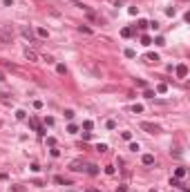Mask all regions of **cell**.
<instances>
[{
  "label": "cell",
  "instance_id": "obj_1",
  "mask_svg": "<svg viewBox=\"0 0 190 192\" xmlns=\"http://www.w3.org/2000/svg\"><path fill=\"white\" fill-rule=\"evenodd\" d=\"M14 38V31H11V27H0V45H9Z\"/></svg>",
  "mask_w": 190,
  "mask_h": 192
},
{
  "label": "cell",
  "instance_id": "obj_2",
  "mask_svg": "<svg viewBox=\"0 0 190 192\" xmlns=\"http://www.w3.org/2000/svg\"><path fill=\"white\" fill-rule=\"evenodd\" d=\"M139 127H141V130H146L148 134H157V132H159V125H154V123H146V121H143Z\"/></svg>",
  "mask_w": 190,
  "mask_h": 192
},
{
  "label": "cell",
  "instance_id": "obj_3",
  "mask_svg": "<svg viewBox=\"0 0 190 192\" xmlns=\"http://www.w3.org/2000/svg\"><path fill=\"white\" fill-rule=\"evenodd\" d=\"M174 74H177V78H186V76H188V65H177L174 67Z\"/></svg>",
  "mask_w": 190,
  "mask_h": 192
},
{
  "label": "cell",
  "instance_id": "obj_4",
  "mask_svg": "<svg viewBox=\"0 0 190 192\" xmlns=\"http://www.w3.org/2000/svg\"><path fill=\"white\" fill-rule=\"evenodd\" d=\"M29 127H31V130H36L38 134H45V130L40 127V123H38V118H29Z\"/></svg>",
  "mask_w": 190,
  "mask_h": 192
},
{
  "label": "cell",
  "instance_id": "obj_5",
  "mask_svg": "<svg viewBox=\"0 0 190 192\" xmlns=\"http://www.w3.org/2000/svg\"><path fill=\"white\" fill-rule=\"evenodd\" d=\"M69 170H74V172H83L85 165H83V161H72V163H69Z\"/></svg>",
  "mask_w": 190,
  "mask_h": 192
},
{
  "label": "cell",
  "instance_id": "obj_6",
  "mask_svg": "<svg viewBox=\"0 0 190 192\" xmlns=\"http://www.w3.org/2000/svg\"><path fill=\"white\" fill-rule=\"evenodd\" d=\"M141 163H143V165H152V163H154V156H152V154H143V156H141Z\"/></svg>",
  "mask_w": 190,
  "mask_h": 192
},
{
  "label": "cell",
  "instance_id": "obj_7",
  "mask_svg": "<svg viewBox=\"0 0 190 192\" xmlns=\"http://www.w3.org/2000/svg\"><path fill=\"white\" fill-rule=\"evenodd\" d=\"M25 58L27 60H38V54L34 49H25Z\"/></svg>",
  "mask_w": 190,
  "mask_h": 192
},
{
  "label": "cell",
  "instance_id": "obj_8",
  "mask_svg": "<svg viewBox=\"0 0 190 192\" xmlns=\"http://www.w3.org/2000/svg\"><path fill=\"white\" fill-rule=\"evenodd\" d=\"M20 33H23V36H25L27 40H31V36H34V33H31V29H29V27H25V25L20 27Z\"/></svg>",
  "mask_w": 190,
  "mask_h": 192
},
{
  "label": "cell",
  "instance_id": "obj_9",
  "mask_svg": "<svg viewBox=\"0 0 190 192\" xmlns=\"http://www.w3.org/2000/svg\"><path fill=\"white\" fill-rule=\"evenodd\" d=\"M146 60H148V63H157V60H159V54H152V51H148V54H146Z\"/></svg>",
  "mask_w": 190,
  "mask_h": 192
},
{
  "label": "cell",
  "instance_id": "obj_10",
  "mask_svg": "<svg viewBox=\"0 0 190 192\" xmlns=\"http://www.w3.org/2000/svg\"><path fill=\"white\" fill-rule=\"evenodd\" d=\"M132 33H134V29H132V27H123V29H121V36H123V38H130Z\"/></svg>",
  "mask_w": 190,
  "mask_h": 192
},
{
  "label": "cell",
  "instance_id": "obj_11",
  "mask_svg": "<svg viewBox=\"0 0 190 192\" xmlns=\"http://www.w3.org/2000/svg\"><path fill=\"white\" fill-rule=\"evenodd\" d=\"M85 170H87V174H90V176H96V174H98V165H87Z\"/></svg>",
  "mask_w": 190,
  "mask_h": 192
},
{
  "label": "cell",
  "instance_id": "obj_12",
  "mask_svg": "<svg viewBox=\"0 0 190 192\" xmlns=\"http://www.w3.org/2000/svg\"><path fill=\"white\" fill-rule=\"evenodd\" d=\"M186 176V167H177L174 170V179H183Z\"/></svg>",
  "mask_w": 190,
  "mask_h": 192
},
{
  "label": "cell",
  "instance_id": "obj_13",
  "mask_svg": "<svg viewBox=\"0 0 190 192\" xmlns=\"http://www.w3.org/2000/svg\"><path fill=\"white\" fill-rule=\"evenodd\" d=\"M36 33H38V38H47V36H49L45 27H38V29H36Z\"/></svg>",
  "mask_w": 190,
  "mask_h": 192
},
{
  "label": "cell",
  "instance_id": "obj_14",
  "mask_svg": "<svg viewBox=\"0 0 190 192\" xmlns=\"http://www.w3.org/2000/svg\"><path fill=\"white\" fill-rule=\"evenodd\" d=\"M165 92H168V85H165V83L157 85V94H165Z\"/></svg>",
  "mask_w": 190,
  "mask_h": 192
},
{
  "label": "cell",
  "instance_id": "obj_15",
  "mask_svg": "<svg viewBox=\"0 0 190 192\" xmlns=\"http://www.w3.org/2000/svg\"><path fill=\"white\" fill-rule=\"evenodd\" d=\"M16 118H18V121H25V118H27V112H25V109H18V112H16Z\"/></svg>",
  "mask_w": 190,
  "mask_h": 192
},
{
  "label": "cell",
  "instance_id": "obj_16",
  "mask_svg": "<svg viewBox=\"0 0 190 192\" xmlns=\"http://www.w3.org/2000/svg\"><path fill=\"white\" fill-rule=\"evenodd\" d=\"M56 72H58V74H67V67L63 65V63H58V65H56Z\"/></svg>",
  "mask_w": 190,
  "mask_h": 192
},
{
  "label": "cell",
  "instance_id": "obj_17",
  "mask_svg": "<svg viewBox=\"0 0 190 192\" xmlns=\"http://www.w3.org/2000/svg\"><path fill=\"white\" fill-rule=\"evenodd\" d=\"M141 45H152V38H150V36H141Z\"/></svg>",
  "mask_w": 190,
  "mask_h": 192
},
{
  "label": "cell",
  "instance_id": "obj_18",
  "mask_svg": "<svg viewBox=\"0 0 190 192\" xmlns=\"http://www.w3.org/2000/svg\"><path fill=\"white\" fill-rule=\"evenodd\" d=\"M143 96H146V98H154V90H143Z\"/></svg>",
  "mask_w": 190,
  "mask_h": 192
},
{
  "label": "cell",
  "instance_id": "obj_19",
  "mask_svg": "<svg viewBox=\"0 0 190 192\" xmlns=\"http://www.w3.org/2000/svg\"><path fill=\"white\" fill-rule=\"evenodd\" d=\"M54 181H56L58 185H69V181H65L63 176H54Z\"/></svg>",
  "mask_w": 190,
  "mask_h": 192
},
{
  "label": "cell",
  "instance_id": "obj_20",
  "mask_svg": "<svg viewBox=\"0 0 190 192\" xmlns=\"http://www.w3.org/2000/svg\"><path fill=\"white\" fill-rule=\"evenodd\" d=\"M63 114H65V118H67V121H72V118H74V109H65Z\"/></svg>",
  "mask_w": 190,
  "mask_h": 192
},
{
  "label": "cell",
  "instance_id": "obj_21",
  "mask_svg": "<svg viewBox=\"0 0 190 192\" xmlns=\"http://www.w3.org/2000/svg\"><path fill=\"white\" fill-rule=\"evenodd\" d=\"M92 127H94V123H92V121H83V130H87V132H90Z\"/></svg>",
  "mask_w": 190,
  "mask_h": 192
},
{
  "label": "cell",
  "instance_id": "obj_22",
  "mask_svg": "<svg viewBox=\"0 0 190 192\" xmlns=\"http://www.w3.org/2000/svg\"><path fill=\"white\" fill-rule=\"evenodd\" d=\"M123 54H125L128 58H134V56H137V51H134V49H125V51H123Z\"/></svg>",
  "mask_w": 190,
  "mask_h": 192
},
{
  "label": "cell",
  "instance_id": "obj_23",
  "mask_svg": "<svg viewBox=\"0 0 190 192\" xmlns=\"http://www.w3.org/2000/svg\"><path fill=\"white\" fill-rule=\"evenodd\" d=\"M154 42H157V45H159V47H163V45H165L163 36H157V38H154Z\"/></svg>",
  "mask_w": 190,
  "mask_h": 192
},
{
  "label": "cell",
  "instance_id": "obj_24",
  "mask_svg": "<svg viewBox=\"0 0 190 192\" xmlns=\"http://www.w3.org/2000/svg\"><path fill=\"white\" fill-rule=\"evenodd\" d=\"M132 112H134V114H141V112H143V105H139V103H137V105L132 107Z\"/></svg>",
  "mask_w": 190,
  "mask_h": 192
},
{
  "label": "cell",
  "instance_id": "obj_25",
  "mask_svg": "<svg viewBox=\"0 0 190 192\" xmlns=\"http://www.w3.org/2000/svg\"><path fill=\"white\" fill-rule=\"evenodd\" d=\"M76 130H78V127L74 125V123H69V125H67V132H69V134H76Z\"/></svg>",
  "mask_w": 190,
  "mask_h": 192
},
{
  "label": "cell",
  "instance_id": "obj_26",
  "mask_svg": "<svg viewBox=\"0 0 190 192\" xmlns=\"http://www.w3.org/2000/svg\"><path fill=\"white\" fill-rule=\"evenodd\" d=\"M114 172H116V170H114V165H107V167H105V174H110V176H112Z\"/></svg>",
  "mask_w": 190,
  "mask_h": 192
},
{
  "label": "cell",
  "instance_id": "obj_27",
  "mask_svg": "<svg viewBox=\"0 0 190 192\" xmlns=\"http://www.w3.org/2000/svg\"><path fill=\"white\" fill-rule=\"evenodd\" d=\"M96 150H98V152H105V150H107V145H105V143H98V145H96Z\"/></svg>",
  "mask_w": 190,
  "mask_h": 192
},
{
  "label": "cell",
  "instance_id": "obj_28",
  "mask_svg": "<svg viewBox=\"0 0 190 192\" xmlns=\"http://www.w3.org/2000/svg\"><path fill=\"white\" fill-rule=\"evenodd\" d=\"M87 18H90V20H98V16H96L94 11H87Z\"/></svg>",
  "mask_w": 190,
  "mask_h": 192
},
{
  "label": "cell",
  "instance_id": "obj_29",
  "mask_svg": "<svg viewBox=\"0 0 190 192\" xmlns=\"http://www.w3.org/2000/svg\"><path fill=\"white\" fill-rule=\"evenodd\" d=\"M139 29H148V20H139Z\"/></svg>",
  "mask_w": 190,
  "mask_h": 192
},
{
  "label": "cell",
  "instance_id": "obj_30",
  "mask_svg": "<svg viewBox=\"0 0 190 192\" xmlns=\"http://www.w3.org/2000/svg\"><path fill=\"white\" fill-rule=\"evenodd\" d=\"M105 127H107V130H114V127H116V123H114V121H107V123H105Z\"/></svg>",
  "mask_w": 190,
  "mask_h": 192
},
{
  "label": "cell",
  "instance_id": "obj_31",
  "mask_svg": "<svg viewBox=\"0 0 190 192\" xmlns=\"http://www.w3.org/2000/svg\"><path fill=\"white\" fill-rule=\"evenodd\" d=\"M47 145H52V148H56V139H54V136H49V139H47Z\"/></svg>",
  "mask_w": 190,
  "mask_h": 192
},
{
  "label": "cell",
  "instance_id": "obj_32",
  "mask_svg": "<svg viewBox=\"0 0 190 192\" xmlns=\"http://www.w3.org/2000/svg\"><path fill=\"white\" fill-rule=\"evenodd\" d=\"M121 136L125 139V141H130V139H132V132H121Z\"/></svg>",
  "mask_w": 190,
  "mask_h": 192
},
{
  "label": "cell",
  "instance_id": "obj_33",
  "mask_svg": "<svg viewBox=\"0 0 190 192\" xmlns=\"http://www.w3.org/2000/svg\"><path fill=\"white\" fill-rule=\"evenodd\" d=\"M52 156H54V159H58V156H61V150H56V148H54V150H52Z\"/></svg>",
  "mask_w": 190,
  "mask_h": 192
},
{
  "label": "cell",
  "instance_id": "obj_34",
  "mask_svg": "<svg viewBox=\"0 0 190 192\" xmlns=\"http://www.w3.org/2000/svg\"><path fill=\"white\" fill-rule=\"evenodd\" d=\"M29 167H31V172H38V170H40V165H38V163H31Z\"/></svg>",
  "mask_w": 190,
  "mask_h": 192
},
{
  "label": "cell",
  "instance_id": "obj_35",
  "mask_svg": "<svg viewBox=\"0 0 190 192\" xmlns=\"http://www.w3.org/2000/svg\"><path fill=\"white\" fill-rule=\"evenodd\" d=\"M148 27H152V29L157 31V29H159V23H157V20H154V23H148Z\"/></svg>",
  "mask_w": 190,
  "mask_h": 192
},
{
  "label": "cell",
  "instance_id": "obj_36",
  "mask_svg": "<svg viewBox=\"0 0 190 192\" xmlns=\"http://www.w3.org/2000/svg\"><path fill=\"white\" fill-rule=\"evenodd\" d=\"M116 192H128V185H119V188H116Z\"/></svg>",
  "mask_w": 190,
  "mask_h": 192
},
{
  "label": "cell",
  "instance_id": "obj_37",
  "mask_svg": "<svg viewBox=\"0 0 190 192\" xmlns=\"http://www.w3.org/2000/svg\"><path fill=\"white\" fill-rule=\"evenodd\" d=\"M2 81H5V74H2V72H0V83H2Z\"/></svg>",
  "mask_w": 190,
  "mask_h": 192
},
{
  "label": "cell",
  "instance_id": "obj_38",
  "mask_svg": "<svg viewBox=\"0 0 190 192\" xmlns=\"http://www.w3.org/2000/svg\"><path fill=\"white\" fill-rule=\"evenodd\" d=\"M0 127H2V121H0Z\"/></svg>",
  "mask_w": 190,
  "mask_h": 192
},
{
  "label": "cell",
  "instance_id": "obj_39",
  "mask_svg": "<svg viewBox=\"0 0 190 192\" xmlns=\"http://www.w3.org/2000/svg\"><path fill=\"white\" fill-rule=\"evenodd\" d=\"M150 192H157V190H150Z\"/></svg>",
  "mask_w": 190,
  "mask_h": 192
},
{
  "label": "cell",
  "instance_id": "obj_40",
  "mask_svg": "<svg viewBox=\"0 0 190 192\" xmlns=\"http://www.w3.org/2000/svg\"><path fill=\"white\" fill-rule=\"evenodd\" d=\"M183 192H188V190H183Z\"/></svg>",
  "mask_w": 190,
  "mask_h": 192
}]
</instances>
